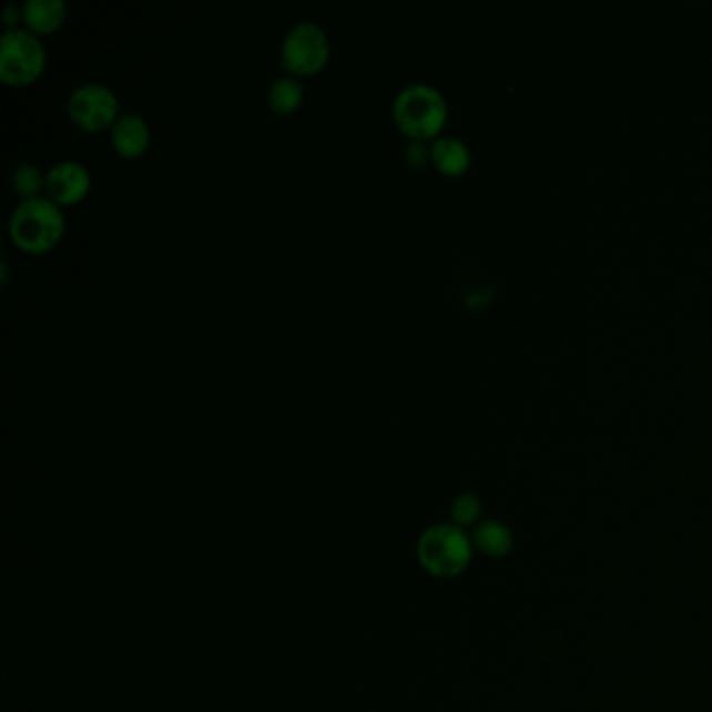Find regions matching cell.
I'll return each instance as SVG.
<instances>
[{
    "label": "cell",
    "instance_id": "9",
    "mask_svg": "<svg viewBox=\"0 0 712 712\" xmlns=\"http://www.w3.org/2000/svg\"><path fill=\"white\" fill-rule=\"evenodd\" d=\"M430 161L446 176H460L470 165V149L456 136H437L430 144Z\"/></svg>",
    "mask_w": 712,
    "mask_h": 712
},
{
    "label": "cell",
    "instance_id": "11",
    "mask_svg": "<svg viewBox=\"0 0 712 712\" xmlns=\"http://www.w3.org/2000/svg\"><path fill=\"white\" fill-rule=\"evenodd\" d=\"M267 103L281 115H288L303 103L302 80L293 73L278 75L267 89Z\"/></svg>",
    "mask_w": 712,
    "mask_h": 712
},
{
    "label": "cell",
    "instance_id": "2",
    "mask_svg": "<svg viewBox=\"0 0 712 712\" xmlns=\"http://www.w3.org/2000/svg\"><path fill=\"white\" fill-rule=\"evenodd\" d=\"M393 120L411 141H427L447 122L446 96L427 82H411L393 99Z\"/></svg>",
    "mask_w": 712,
    "mask_h": 712
},
{
    "label": "cell",
    "instance_id": "16",
    "mask_svg": "<svg viewBox=\"0 0 712 712\" xmlns=\"http://www.w3.org/2000/svg\"><path fill=\"white\" fill-rule=\"evenodd\" d=\"M23 18V9H19L18 4H7L4 9V23L11 28H19V19Z\"/></svg>",
    "mask_w": 712,
    "mask_h": 712
},
{
    "label": "cell",
    "instance_id": "13",
    "mask_svg": "<svg viewBox=\"0 0 712 712\" xmlns=\"http://www.w3.org/2000/svg\"><path fill=\"white\" fill-rule=\"evenodd\" d=\"M11 184L19 195H23V199L37 196L40 189L47 184V174H42L37 163L21 161L11 172Z\"/></svg>",
    "mask_w": 712,
    "mask_h": 712
},
{
    "label": "cell",
    "instance_id": "4",
    "mask_svg": "<svg viewBox=\"0 0 712 712\" xmlns=\"http://www.w3.org/2000/svg\"><path fill=\"white\" fill-rule=\"evenodd\" d=\"M47 49L32 30L7 28L0 37V78L11 87L34 82L44 70Z\"/></svg>",
    "mask_w": 712,
    "mask_h": 712
},
{
    "label": "cell",
    "instance_id": "14",
    "mask_svg": "<svg viewBox=\"0 0 712 712\" xmlns=\"http://www.w3.org/2000/svg\"><path fill=\"white\" fill-rule=\"evenodd\" d=\"M479 515H481V499L477 498L475 494H462L460 498H456L454 506H451L454 525L460 529L475 525Z\"/></svg>",
    "mask_w": 712,
    "mask_h": 712
},
{
    "label": "cell",
    "instance_id": "12",
    "mask_svg": "<svg viewBox=\"0 0 712 712\" xmlns=\"http://www.w3.org/2000/svg\"><path fill=\"white\" fill-rule=\"evenodd\" d=\"M472 546L491 558H501L512 550V533L498 520L481 522L472 533Z\"/></svg>",
    "mask_w": 712,
    "mask_h": 712
},
{
    "label": "cell",
    "instance_id": "1",
    "mask_svg": "<svg viewBox=\"0 0 712 712\" xmlns=\"http://www.w3.org/2000/svg\"><path fill=\"white\" fill-rule=\"evenodd\" d=\"M65 231L61 205L51 196L37 195L21 199L9 215V234L23 251L42 253L59 243Z\"/></svg>",
    "mask_w": 712,
    "mask_h": 712
},
{
    "label": "cell",
    "instance_id": "5",
    "mask_svg": "<svg viewBox=\"0 0 712 712\" xmlns=\"http://www.w3.org/2000/svg\"><path fill=\"white\" fill-rule=\"evenodd\" d=\"M330 57V40L321 23L312 19L297 21L281 47V63L293 75H312L321 72Z\"/></svg>",
    "mask_w": 712,
    "mask_h": 712
},
{
    "label": "cell",
    "instance_id": "7",
    "mask_svg": "<svg viewBox=\"0 0 712 712\" xmlns=\"http://www.w3.org/2000/svg\"><path fill=\"white\" fill-rule=\"evenodd\" d=\"M92 184L89 167L78 160H61L47 172V193L59 205H72L87 196Z\"/></svg>",
    "mask_w": 712,
    "mask_h": 712
},
{
    "label": "cell",
    "instance_id": "10",
    "mask_svg": "<svg viewBox=\"0 0 712 712\" xmlns=\"http://www.w3.org/2000/svg\"><path fill=\"white\" fill-rule=\"evenodd\" d=\"M21 9L28 30L34 34H51L68 18L65 0H26Z\"/></svg>",
    "mask_w": 712,
    "mask_h": 712
},
{
    "label": "cell",
    "instance_id": "15",
    "mask_svg": "<svg viewBox=\"0 0 712 712\" xmlns=\"http://www.w3.org/2000/svg\"><path fill=\"white\" fill-rule=\"evenodd\" d=\"M404 157H406L410 167L420 170L430 160V149H428L425 141H411L410 139V143L406 144V149H404Z\"/></svg>",
    "mask_w": 712,
    "mask_h": 712
},
{
    "label": "cell",
    "instance_id": "3",
    "mask_svg": "<svg viewBox=\"0 0 712 712\" xmlns=\"http://www.w3.org/2000/svg\"><path fill=\"white\" fill-rule=\"evenodd\" d=\"M472 541L456 525H433L418 539V560L423 569L439 579H454L468 569Z\"/></svg>",
    "mask_w": 712,
    "mask_h": 712
},
{
    "label": "cell",
    "instance_id": "8",
    "mask_svg": "<svg viewBox=\"0 0 712 712\" xmlns=\"http://www.w3.org/2000/svg\"><path fill=\"white\" fill-rule=\"evenodd\" d=\"M151 143V128L141 113L125 111L111 124V144L122 157H139Z\"/></svg>",
    "mask_w": 712,
    "mask_h": 712
},
{
    "label": "cell",
    "instance_id": "6",
    "mask_svg": "<svg viewBox=\"0 0 712 712\" xmlns=\"http://www.w3.org/2000/svg\"><path fill=\"white\" fill-rule=\"evenodd\" d=\"M120 101L113 89L101 82L78 84L68 96V113L84 130H101L118 120Z\"/></svg>",
    "mask_w": 712,
    "mask_h": 712
}]
</instances>
